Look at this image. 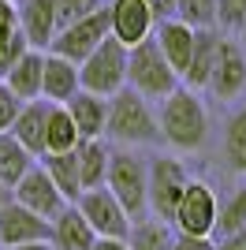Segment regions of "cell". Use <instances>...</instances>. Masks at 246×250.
I'll list each match as a JSON object with an SVG mask.
<instances>
[{
	"label": "cell",
	"mask_w": 246,
	"mask_h": 250,
	"mask_svg": "<svg viewBox=\"0 0 246 250\" xmlns=\"http://www.w3.org/2000/svg\"><path fill=\"white\" fill-rule=\"evenodd\" d=\"M157 135L161 142L175 149H202L209 138V112L198 90L175 86L168 97H161V112H157Z\"/></svg>",
	"instance_id": "1"
},
{
	"label": "cell",
	"mask_w": 246,
	"mask_h": 250,
	"mask_svg": "<svg viewBox=\"0 0 246 250\" xmlns=\"http://www.w3.org/2000/svg\"><path fill=\"white\" fill-rule=\"evenodd\" d=\"M104 135L112 142H120V146H153V142H161V135H157V112L149 104V97H142L131 86L116 90L108 97Z\"/></svg>",
	"instance_id": "2"
},
{
	"label": "cell",
	"mask_w": 246,
	"mask_h": 250,
	"mask_svg": "<svg viewBox=\"0 0 246 250\" xmlns=\"http://www.w3.org/2000/svg\"><path fill=\"white\" fill-rule=\"evenodd\" d=\"M127 86L138 90L142 97H149V101L153 97L161 101V97H168L179 86V75L172 71V63L164 60V52L157 49L153 34L127 49Z\"/></svg>",
	"instance_id": "3"
},
{
	"label": "cell",
	"mask_w": 246,
	"mask_h": 250,
	"mask_svg": "<svg viewBox=\"0 0 246 250\" xmlns=\"http://www.w3.org/2000/svg\"><path fill=\"white\" fill-rule=\"evenodd\" d=\"M127 86V45L112 34L79 63V90H90L97 97H112Z\"/></svg>",
	"instance_id": "4"
},
{
	"label": "cell",
	"mask_w": 246,
	"mask_h": 250,
	"mask_svg": "<svg viewBox=\"0 0 246 250\" xmlns=\"http://www.w3.org/2000/svg\"><path fill=\"white\" fill-rule=\"evenodd\" d=\"M104 187L116 194V202L131 217V224L149 217V209H145V157H138L134 149H112Z\"/></svg>",
	"instance_id": "5"
},
{
	"label": "cell",
	"mask_w": 246,
	"mask_h": 250,
	"mask_svg": "<svg viewBox=\"0 0 246 250\" xmlns=\"http://www.w3.org/2000/svg\"><path fill=\"white\" fill-rule=\"evenodd\" d=\"M186 168L179 157H168V153H157L145 161V209L149 217L157 220H168L172 224V213H175V202L186 187Z\"/></svg>",
	"instance_id": "6"
},
{
	"label": "cell",
	"mask_w": 246,
	"mask_h": 250,
	"mask_svg": "<svg viewBox=\"0 0 246 250\" xmlns=\"http://www.w3.org/2000/svg\"><path fill=\"white\" fill-rule=\"evenodd\" d=\"M216 194L209 183L202 179H186L183 194L175 202L172 213V228L179 235H198V239H213V224H216Z\"/></svg>",
	"instance_id": "7"
},
{
	"label": "cell",
	"mask_w": 246,
	"mask_h": 250,
	"mask_svg": "<svg viewBox=\"0 0 246 250\" xmlns=\"http://www.w3.org/2000/svg\"><path fill=\"white\" fill-rule=\"evenodd\" d=\"M104 38H108V8H97L90 15L60 26V30L52 34V42H49L45 52H56V56H63V60H71V63H82Z\"/></svg>",
	"instance_id": "8"
},
{
	"label": "cell",
	"mask_w": 246,
	"mask_h": 250,
	"mask_svg": "<svg viewBox=\"0 0 246 250\" xmlns=\"http://www.w3.org/2000/svg\"><path fill=\"white\" fill-rule=\"evenodd\" d=\"M79 213L86 217V224L93 228V235H112V239H123L131 231V217L123 213V206L116 202V194L108 187H90L75 198Z\"/></svg>",
	"instance_id": "9"
},
{
	"label": "cell",
	"mask_w": 246,
	"mask_h": 250,
	"mask_svg": "<svg viewBox=\"0 0 246 250\" xmlns=\"http://www.w3.org/2000/svg\"><path fill=\"white\" fill-rule=\"evenodd\" d=\"M205 90H213L216 101H235L246 90V49L239 42L220 38V49H216V60H213Z\"/></svg>",
	"instance_id": "10"
},
{
	"label": "cell",
	"mask_w": 246,
	"mask_h": 250,
	"mask_svg": "<svg viewBox=\"0 0 246 250\" xmlns=\"http://www.w3.org/2000/svg\"><path fill=\"white\" fill-rule=\"evenodd\" d=\"M11 198L19 202V206L34 209V213H38V217H45V220L56 217V213L67 206V202H63V194L56 190V183L49 179V172H45L38 161H34V165L26 168V176L11 187Z\"/></svg>",
	"instance_id": "11"
},
{
	"label": "cell",
	"mask_w": 246,
	"mask_h": 250,
	"mask_svg": "<svg viewBox=\"0 0 246 250\" xmlns=\"http://www.w3.org/2000/svg\"><path fill=\"white\" fill-rule=\"evenodd\" d=\"M104 8H108V34L127 49L153 34V15L145 8V0H108Z\"/></svg>",
	"instance_id": "12"
},
{
	"label": "cell",
	"mask_w": 246,
	"mask_h": 250,
	"mask_svg": "<svg viewBox=\"0 0 246 250\" xmlns=\"http://www.w3.org/2000/svg\"><path fill=\"white\" fill-rule=\"evenodd\" d=\"M49 239V220L38 217L34 209L19 206L15 198H8L0 206V247H19V243H38Z\"/></svg>",
	"instance_id": "13"
},
{
	"label": "cell",
	"mask_w": 246,
	"mask_h": 250,
	"mask_svg": "<svg viewBox=\"0 0 246 250\" xmlns=\"http://www.w3.org/2000/svg\"><path fill=\"white\" fill-rule=\"evenodd\" d=\"M220 38H224V34L216 30V26L194 30V49H190V60H186L183 75H179V86H186V90H205L209 71H213V60H216V49H220Z\"/></svg>",
	"instance_id": "14"
},
{
	"label": "cell",
	"mask_w": 246,
	"mask_h": 250,
	"mask_svg": "<svg viewBox=\"0 0 246 250\" xmlns=\"http://www.w3.org/2000/svg\"><path fill=\"white\" fill-rule=\"evenodd\" d=\"M45 120H49V101H45V97L22 101L19 104V116L11 120V131H8V135L15 138L26 153L41 157V153H45Z\"/></svg>",
	"instance_id": "15"
},
{
	"label": "cell",
	"mask_w": 246,
	"mask_h": 250,
	"mask_svg": "<svg viewBox=\"0 0 246 250\" xmlns=\"http://www.w3.org/2000/svg\"><path fill=\"white\" fill-rule=\"evenodd\" d=\"M93 239H97V235H93V228L86 224V217L79 213L75 202H67L56 217H49V243H52V250H90Z\"/></svg>",
	"instance_id": "16"
},
{
	"label": "cell",
	"mask_w": 246,
	"mask_h": 250,
	"mask_svg": "<svg viewBox=\"0 0 246 250\" xmlns=\"http://www.w3.org/2000/svg\"><path fill=\"white\" fill-rule=\"evenodd\" d=\"M153 42L164 52V60L172 63L175 75H183L186 60H190V49H194V26H186L183 19H161L153 22Z\"/></svg>",
	"instance_id": "17"
},
{
	"label": "cell",
	"mask_w": 246,
	"mask_h": 250,
	"mask_svg": "<svg viewBox=\"0 0 246 250\" xmlns=\"http://www.w3.org/2000/svg\"><path fill=\"white\" fill-rule=\"evenodd\" d=\"M67 116H71L79 138H104V116H108V97H97L90 90H75L63 101Z\"/></svg>",
	"instance_id": "18"
},
{
	"label": "cell",
	"mask_w": 246,
	"mask_h": 250,
	"mask_svg": "<svg viewBox=\"0 0 246 250\" xmlns=\"http://www.w3.org/2000/svg\"><path fill=\"white\" fill-rule=\"evenodd\" d=\"M15 8H19V26L30 49H49L56 34V0H15Z\"/></svg>",
	"instance_id": "19"
},
{
	"label": "cell",
	"mask_w": 246,
	"mask_h": 250,
	"mask_svg": "<svg viewBox=\"0 0 246 250\" xmlns=\"http://www.w3.org/2000/svg\"><path fill=\"white\" fill-rule=\"evenodd\" d=\"M75 90H79V63L63 60L56 52H45V63H41V97L49 104H63Z\"/></svg>",
	"instance_id": "20"
},
{
	"label": "cell",
	"mask_w": 246,
	"mask_h": 250,
	"mask_svg": "<svg viewBox=\"0 0 246 250\" xmlns=\"http://www.w3.org/2000/svg\"><path fill=\"white\" fill-rule=\"evenodd\" d=\"M41 63H45V49H26L8 71L0 75V83L8 86L19 101H34V97H41Z\"/></svg>",
	"instance_id": "21"
},
{
	"label": "cell",
	"mask_w": 246,
	"mask_h": 250,
	"mask_svg": "<svg viewBox=\"0 0 246 250\" xmlns=\"http://www.w3.org/2000/svg\"><path fill=\"white\" fill-rule=\"evenodd\" d=\"M108 157H112V149H108L104 138H79V146H75V161H79V183H82V190L104 187Z\"/></svg>",
	"instance_id": "22"
},
{
	"label": "cell",
	"mask_w": 246,
	"mask_h": 250,
	"mask_svg": "<svg viewBox=\"0 0 246 250\" xmlns=\"http://www.w3.org/2000/svg\"><path fill=\"white\" fill-rule=\"evenodd\" d=\"M38 165L49 172V179L56 183V190L63 194V202H75L82 194L79 183V161H75V149H63V153H41Z\"/></svg>",
	"instance_id": "23"
},
{
	"label": "cell",
	"mask_w": 246,
	"mask_h": 250,
	"mask_svg": "<svg viewBox=\"0 0 246 250\" xmlns=\"http://www.w3.org/2000/svg\"><path fill=\"white\" fill-rule=\"evenodd\" d=\"M123 239H127V250H172L175 228L168 224V220L142 217V220L131 224V231H127Z\"/></svg>",
	"instance_id": "24"
},
{
	"label": "cell",
	"mask_w": 246,
	"mask_h": 250,
	"mask_svg": "<svg viewBox=\"0 0 246 250\" xmlns=\"http://www.w3.org/2000/svg\"><path fill=\"white\" fill-rule=\"evenodd\" d=\"M224 165L246 176V104H239L224 124Z\"/></svg>",
	"instance_id": "25"
},
{
	"label": "cell",
	"mask_w": 246,
	"mask_h": 250,
	"mask_svg": "<svg viewBox=\"0 0 246 250\" xmlns=\"http://www.w3.org/2000/svg\"><path fill=\"white\" fill-rule=\"evenodd\" d=\"M79 146V131H75L71 116L63 104H49V120H45V153H63V149Z\"/></svg>",
	"instance_id": "26"
},
{
	"label": "cell",
	"mask_w": 246,
	"mask_h": 250,
	"mask_svg": "<svg viewBox=\"0 0 246 250\" xmlns=\"http://www.w3.org/2000/svg\"><path fill=\"white\" fill-rule=\"evenodd\" d=\"M34 161H38V157L26 153V149H22L19 142L8 135V131L0 135V179H4V187H8V190L15 187L22 176H26V168H30Z\"/></svg>",
	"instance_id": "27"
},
{
	"label": "cell",
	"mask_w": 246,
	"mask_h": 250,
	"mask_svg": "<svg viewBox=\"0 0 246 250\" xmlns=\"http://www.w3.org/2000/svg\"><path fill=\"white\" fill-rule=\"evenodd\" d=\"M246 228V183L235 187L224 202H216V224H213V239L231 235V231Z\"/></svg>",
	"instance_id": "28"
},
{
	"label": "cell",
	"mask_w": 246,
	"mask_h": 250,
	"mask_svg": "<svg viewBox=\"0 0 246 250\" xmlns=\"http://www.w3.org/2000/svg\"><path fill=\"white\" fill-rule=\"evenodd\" d=\"M175 19H183L186 26H213L216 22V0H175Z\"/></svg>",
	"instance_id": "29"
},
{
	"label": "cell",
	"mask_w": 246,
	"mask_h": 250,
	"mask_svg": "<svg viewBox=\"0 0 246 250\" xmlns=\"http://www.w3.org/2000/svg\"><path fill=\"white\" fill-rule=\"evenodd\" d=\"M220 34H239L246 26V0H216V22Z\"/></svg>",
	"instance_id": "30"
},
{
	"label": "cell",
	"mask_w": 246,
	"mask_h": 250,
	"mask_svg": "<svg viewBox=\"0 0 246 250\" xmlns=\"http://www.w3.org/2000/svg\"><path fill=\"white\" fill-rule=\"evenodd\" d=\"M97 8H104V0H56V30L82 19V15H90V11H97Z\"/></svg>",
	"instance_id": "31"
},
{
	"label": "cell",
	"mask_w": 246,
	"mask_h": 250,
	"mask_svg": "<svg viewBox=\"0 0 246 250\" xmlns=\"http://www.w3.org/2000/svg\"><path fill=\"white\" fill-rule=\"evenodd\" d=\"M15 30H19V8H15V0H0V52L8 49Z\"/></svg>",
	"instance_id": "32"
},
{
	"label": "cell",
	"mask_w": 246,
	"mask_h": 250,
	"mask_svg": "<svg viewBox=\"0 0 246 250\" xmlns=\"http://www.w3.org/2000/svg\"><path fill=\"white\" fill-rule=\"evenodd\" d=\"M19 104H22V101L11 94L4 83H0V135H4V131H11V120L19 116Z\"/></svg>",
	"instance_id": "33"
},
{
	"label": "cell",
	"mask_w": 246,
	"mask_h": 250,
	"mask_svg": "<svg viewBox=\"0 0 246 250\" xmlns=\"http://www.w3.org/2000/svg\"><path fill=\"white\" fill-rule=\"evenodd\" d=\"M172 250H213V239H198V235H179L175 231Z\"/></svg>",
	"instance_id": "34"
},
{
	"label": "cell",
	"mask_w": 246,
	"mask_h": 250,
	"mask_svg": "<svg viewBox=\"0 0 246 250\" xmlns=\"http://www.w3.org/2000/svg\"><path fill=\"white\" fill-rule=\"evenodd\" d=\"M213 250H246V228L231 231V235H220V239L213 243Z\"/></svg>",
	"instance_id": "35"
},
{
	"label": "cell",
	"mask_w": 246,
	"mask_h": 250,
	"mask_svg": "<svg viewBox=\"0 0 246 250\" xmlns=\"http://www.w3.org/2000/svg\"><path fill=\"white\" fill-rule=\"evenodd\" d=\"M145 8H149L153 22H161V19H172L175 15V0H145Z\"/></svg>",
	"instance_id": "36"
},
{
	"label": "cell",
	"mask_w": 246,
	"mask_h": 250,
	"mask_svg": "<svg viewBox=\"0 0 246 250\" xmlns=\"http://www.w3.org/2000/svg\"><path fill=\"white\" fill-rule=\"evenodd\" d=\"M90 250H127V239H112V235H97Z\"/></svg>",
	"instance_id": "37"
},
{
	"label": "cell",
	"mask_w": 246,
	"mask_h": 250,
	"mask_svg": "<svg viewBox=\"0 0 246 250\" xmlns=\"http://www.w3.org/2000/svg\"><path fill=\"white\" fill-rule=\"evenodd\" d=\"M0 250H52V243L38 239V243H19V247H0Z\"/></svg>",
	"instance_id": "38"
},
{
	"label": "cell",
	"mask_w": 246,
	"mask_h": 250,
	"mask_svg": "<svg viewBox=\"0 0 246 250\" xmlns=\"http://www.w3.org/2000/svg\"><path fill=\"white\" fill-rule=\"evenodd\" d=\"M8 198H11V190L4 187V179H0V206H4V202H8Z\"/></svg>",
	"instance_id": "39"
},
{
	"label": "cell",
	"mask_w": 246,
	"mask_h": 250,
	"mask_svg": "<svg viewBox=\"0 0 246 250\" xmlns=\"http://www.w3.org/2000/svg\"><path fill=\"white\" fill-rule=\"evenodd\" d=\"M239 34H243V49H246V26H243V30H239Z\"/></svg>",
	"instance_id": "40"
}]
</instances>
